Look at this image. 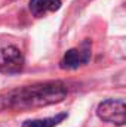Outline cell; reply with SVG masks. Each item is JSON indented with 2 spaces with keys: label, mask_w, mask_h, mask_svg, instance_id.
Returning a JSON list of instances; mask_svg holds the SVG:
<instances>
[{
  "label": "cell",
  "mask_w": 126,
  "mask_h": 127,
  "mask_svg": "<svg viewBox=\"0 0 126 127\" xmlns=\"http://www.w3.org/2000/svg\"><path fill=\"white\" fill-rule=\"evenodd\" d=\"M67 93L68 89L61 81L22 86L0 96V109H30L48 106L64 100Z\"/></svg>",
  "instance_id": "cell-1"
},
{
  "label": "cell",
  "mask_w": 126,
  "mask_h": 127,
  "mask_svg": "<svg viewBox=\"0 0 126 127\" xmlns=\"http://www.w3.org/2000/svg\"><path fill=\"white\" fill-rule=\"evenodd\" d=\"M98 117L110 124L114 126H125L126 124V102L120 99H105L96 108Z\"/></svg>",
  "instance_id": "cell-2"
},
{
  "label": "cell",
  "mask_w": 126,
  "mask_h": 127,
  "mask_svg": "<svg viewBox=\"0 0 126 127\" xmlns=\"http://www.w3.org/2000/svg\"><path fill=\"white\" fill-rule=\"evenodd\" d=\"M92 56V43L91 40H83L79 47H73L64 53L60 61V68L63 69H77L91 61Z\"/></svg>",
  "instance_id": "cell-3"
},
{
  "label": "cell",
  "mask_w": 126,
  "mask_h": 127,
  "mask_svg": "<svg viewBox=\"0 0 126 127\" xmlns=\"http://www.w3.org/2000/svg\"><path fill=\"white\" fill-rule=\"evenodd\" d=\"M25 65L24 55L16 46L0 47V72L1 74H18Z\"/></svg>",
  "instance_id": "cell-4"
},
{
  "label": "cell",
  "mask_w": 126,
  "mask_h": 127,
  "mask_svg": "<svg viewBox=\"0 0 126 127\" xmlns=\"http://www.w3.org/2000/svg\"><path fill=\"white\" fill-rule=\"evenodd\" d=\"M61 7V0H30L28 9L36 18H42L49 12H57Z\"/></svg>",
  "instance_id": "cell-5"
},
{
  "label": "cell",
  "mask_w": 126,
  "mask_h": 127,
  "mask_svg": "<svg viewBox=\"0 0 126 127\" xmlns=\"http://www.w3.org/2000/svg\"><path fill=\"white\" fill-rule=\"evenodd\" d=\"M67 118V114H57L54 117H48V118H39V120H27L22 123V127H55L60 123H63Z\"/></svg>",
  "instance_id": "cell-6"
},
{
  "label": "cell",
  "mask_w": 126,
  "mask_h": 127,
  "mask_svg": "<svg viewBox=\"0 0 126 127\" xmlns=\"http://www.w3.org/2000/svg\"><path fill=\"white\" fill-rule=\"evenodd\" d=\"M119 84H122V86H126V71H123L122 74H119V77H117V80H116Z\"/></svg>",
  "instance_id": "cell-7"
}]
</instances>
